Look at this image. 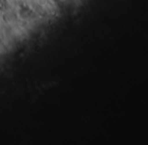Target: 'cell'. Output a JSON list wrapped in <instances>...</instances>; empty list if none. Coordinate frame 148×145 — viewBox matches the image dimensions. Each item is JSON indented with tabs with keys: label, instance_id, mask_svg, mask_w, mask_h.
I'll use <instances>...</instances> for the list:
<instances>
[]
</instances>
